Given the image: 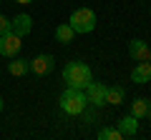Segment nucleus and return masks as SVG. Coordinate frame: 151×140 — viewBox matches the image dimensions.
I'll list each match as a JSON object with an SVG mask.
<instances>
[{
    "mask_svg": "<svg viewBox=\"0 0 151 140\" xmlns=\"http://www.w3.org/2000/svg\"><path fill=\"white\" fill-rule=\"evenodd\" d=\"M10 30L15 33V35H20V38H25L28 33L33 30L30 15H18V18H13V20H10Z\"/></svg>",
    "mask_w": 151,
    "mask_h": 140,
    "instance_id": "8",
    "label": "nucleus"
},
{
    "mask_svg": "<svg viewBox=\"0 0 151 140\" xmlns=\"http://www.w3.org/2000/svg\"><path fill=\"white\" fill-rule=\"evenodd\" d=\"M0 113H3V98H0Z\"/></svg>",
    "mask_w": 151,
    "mask_h": 140,
    "instance_id": "20",
    "label": "nucleus"
},
{
    "mask_svg": "<svg viewBox=\"0 0 151 140\" xmlns=\"http://www.w3.org/2000/svg\"><path fill=\"white\" fill-rule=\"evenodd\" d=\"M15 3H20V5H28V3H33V0H15Z\"/></svg>",
    "mask_w": 151,
    "mask_h": 140,
    "instance_id": "17",
    "label": "nucleus"
},
{
    "mask_svg": "<svg viewBox=\"0 0 151 140\" xmlns=\"http://www.w3.org/2000/svg\"><path fill=\"white\" fill-rule=\"evenodd\" d=\"M73 35H76V30L68 25V23H63V25L55 28V40H58V43H63V45L73 43Z\"/></svg>",
    "mask_w": 151,
    "mask_h": 140,
    "instance_id": "12",
    "label": "nucleus"
},
{
    "mask_svg": "<svg viewBox=\"0 0 151 140\" xmlns=\"http://www.w3.org/2000/svg\"><path fill=\"white\" fill-rule=\"evenodd\" d=\"M63 80L68 88H78V90H86V85L93 80L91 75V68H88L86 63H81V60H73V63L65 65L63 70Z\"/></svg>",
    "mask_w": 151,
    "mask_h": 140,
    "instance_id": "1",
    "label": "nucleus"
},
{
    "mask_svg": "<svg viewBox=\"0 0 151 140\" xmlns=\"http://www.w3.org/2000/svg\"><path fill=\"white\" fill-rule=\"evenodd\" d=\"M119 130L124 138H136V133H139V118H134V115H124V118L119 120Z\"/></svg>",
    "mask_w": 151,
    "mask_h": 140,
    "instance_id": "9",
    "label": "nucleus"
},
{
    "mask_svg": "<svg viewBox=\"0 0 151 140\" xmlns=\"http://www.w3.org/2000/svg\"><path fill=\"white\" fill-rule=\"evenodd\" d=\"M129 55H131V60H136V63H141V60H146L149 58V45L144 43V40H131V45H129Z\"/></svg>",
    "mask_w": 151,
    "mask_h": 140,
    "instance_id": "10",
    "label": "nucleus"
},
{
    "mask_svg": "<svg viewBox=\"0 0 151 140\" xmlns=\"http://www.w3.org/2000/svg\"><path fill=\"white\" fill-rule=\"evenodd\" d=\"M28 70H30V63H25V60H20V58H13L10 63H8V73H10V75H15V78L25 75Z\"/></svg>",
    "mask_w": 151,
    "mask_h": 140,
    "instance_id": "13",
    "label": "nucleus"
},
{
    "mask_svg": "<svg viewBox=\"0 0 151 140\" xmlns=\"http://www.w3.org/2000/svg\"><path fill=\"white\" fill-rule=\"evenodd\" d=\"M20 35H15V33H5V35H0V55L3 58H15L18 53H20Z\"/></svg>",
    "mask_w": 151,
    "mask_h": 140,
    "instance_id": "4",
    "label": "nucleus"
},
{
    "mask_svg": "<svg viewBox=\"0 0 151 140\" xmlns=\"http://www.w3.org/2000/svg\"><path fill=\"white\" fill-rule=\"evenodd\" d=\"M149 108H151V103L146 100V98H136L134 103H131V115L134 118H146V113H149Z\"/></svg>",
    "mask_w": 151,
    "mask_h": 140,
    "instance_id": "11",
    "label": "nucleus"
},
{
    "mask_svg": "<svg viewBox=\"0 0 151 140\" xmlns=\"http://www.w3.org/2000/svg\"><path fill=\"white\" fill-rule=\"evenodd\" d=\"M68 25L73 28L76 33H83V35H86V33H91L93 28H96V13L88 10V8H78V10L70 13Z\"/></svg>",
    "mask_w": 151,
    "mask_h": 140,
    "instance_id": "3",
    "label": "nucleus"
},
{
    "mask_svg": "<svg viewBox=\"0 0 151 140\" xmlns=\"http://www.w3.org/2000/svg\"><path fill=\"white\" fill-rule=\"evenodd\" d=\"M53 68H55L53 55H38V58L30 60V70L35 73V75H45V73H50Z\"/></svg>",
    "mask_w": 151,
    "mask_h": 140,
    "instance_id": "6",
    "label": "nucleus"
},
{
    "mask_svg": "<svg viewBox=\"0 0 151 140\" xmlns=\"http://www.w3.org/2000/svg\"><path fill=\"white\" fill-rule=\"evenodd\" d=\"M86 93L78 90V88H65L63 95H60V110L68 115H81L86 110Z\"/></svg>",
    "mask_w": 151,
    "mask_h": 140,
    "instance_id": "2",
    "label": "nucleus"
},
{
    "mask_svg": "<svg viewBox=\"0 0 151 140\" xmlns=\"http://www.w3.org/2000/svg\"><path fill=\"white\" fill-rule=\"evenodd\" d=\"M98 138L101 140H124V135H121L119 128H103V130H98Z\"/></svg>",
    "mask_w": 151,
    "mask_h": 140,
    "instance_id": "15",
    "label": "nucleus"
},
{
    "mask_svg": "<svg viewBox=\"0 0 151 140\" xmlns=\"http://www.w3.org/2000/svg\"><path fill=\"white\" fill-rule=\"evenodd\" d=\"M106 103L108 105H121L124 103V88H119V85L106 88Z\"/></svg>",
    "mask_w": 151,
    "mask_h": 140,
    "instance_id": "14",
    "label": "nucleus"
},
{
    "mask_svg": "<svg viewBox=\"0 0 151 140\" xmlns=\"http://www.w3.org/2000/svg\"><path fill=\"white\" fill-rule=\"evenodd\" d=\"M146 118H149V120H151V108H149V113H146Z\"/></svg>",
    "mask_w": 151,
    "mask_h": 140,
    "instance_id": "18",
    "label": "nucleus"
},
{
    "mask_svg": "<svg viewBox=\"0 0 151 140\" xmlns=\"http://www.w3.org/2000/svg\"><path fill=\"white\" fill-rule=\"evenodd\" d=\"M146 60H149V63H151V48H149V58H146Z\"/></svg>",
    "mask_w": 151,
    "mask_h": 140,
    "instance_id": "19",
    "label": "nucleus"
},
{
    "mask_svg": "<svg viewBox=\"0 0 151 140\" xmlns=\"http://www.w3.org/2000/svg\"><path fill=\"white\" fill-rule=\"evenodd\" d=\"M5 33H10V20L5 15H0V35H5Z\"/></svg>",
    "mask_w": 151,
    "mask_h": 140,
    "instance_id": "16",
    "label": "nucleus"
},
{
    "mask_svg": "<svg viewBox=\"0 0 151 140\" xmlns=\"http://www.w3.org/2000/svg\"><path fill=\"white\" fill-rule=\"evenodd\" d=\"M131 80L139 83V85H144V83L151 80V63H149V60H141V63H136V68L131 70Z\"/></svg>",
    "mask_w": 151,
    "mask_h": 140,
    "instance_id": "7",
    "label": "nucleus"
},
{
    "mask_svg": "<svg viewBox=\"0 0 151 140\" xmlns=\"http://www.w3.org/2000/svg\"><path fill=\"white\" fill-rule=\"evenodd\" d=\"M86 100L93 103V105H106V85L91 80L86 85Z\"/></svg>",
    "mask_w": 151,
    "mask_h": 140,
    "instance_id": "5",
    "label": "nucleus"
}]
</instances>
